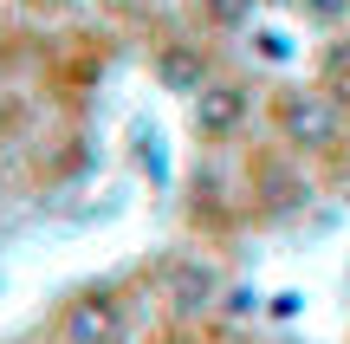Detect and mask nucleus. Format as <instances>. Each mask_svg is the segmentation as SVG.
I'll use <instances>...</instances> for the list:
<instances>
[{
  "mask_svg": "<svg viewBox=\"0 0 350 344\" xmlns=\"http://www.w3.org/2000/svg\"><path fill=\"white\" fill-rule=\"evenodd\" d=\"M279 117H286V130L305 150H331V143L344 137V111L331 98H318V91H292V98L279 104Z\"/></svg>",
  "mask_w": 350,
  "mask_h": 344,
  "instance_id": "obj_1",
  "label": "nucleus"
},
{
  "mask_svg": "<svg viewBox=\"0 0 350 344\" xmlns=\"http://www.w3.org/2000/svg\"><path fill=\"white\" fill-rule=\"evenodd\" d=\"M312 13L318 20H338V13H350V0H312Z\"/></svg>",
  "mask_w": 350,
  "mask_h": 344,
  "instance_id": "obj_2",
  "label": "nucleus"
}]
</instances>
